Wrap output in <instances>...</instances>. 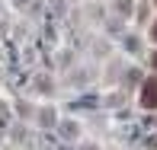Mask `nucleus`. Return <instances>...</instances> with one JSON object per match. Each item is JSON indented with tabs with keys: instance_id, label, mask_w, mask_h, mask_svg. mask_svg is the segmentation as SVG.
<instances>
[{
	"instance_id": "4",
	"label": "nucleus",
	"mask_w": 157,
	"mask_h": 150,
	"mask_svg": "<svg viewBox=\"0 0 157 150\" xmlns=\"http://www.w3.org/2000/svg\"><path fill=\"white\" fill-rule=\"evenodd\" d=\"M154 3H157V0H154Z\"/></svg>"
},
{
	"instance_id": "3",
	"label": "nucleus",
	"mask_w": 157,
	"mask_h": 150,
	"mask_svg": "<svg viewBox=\"0 0 157 150\" xmlns=\"http://www.w3.org/2000/svg\"><path fill=\"white\" fill-rule=\"evenodd\" d=\"M154 38H157V26H154Z\"/></svg>"
},
{
	"instance_id": "2",
	"label": "nucleus",
	"mask_w": 157,
	"mask_h": 150,
	"mask_svg": "<svg viewBox=\"0 0 157 150\" xmlns=\"http://www.w3.org/2000/svg\"><path fill=\"white\" fill-rule=\"evenodd\" d=\"M154 67H157V54H154Z\"/></svg>"
},
{
	"instance_id": "1",
	"label": "nucleus",
	"mask_w": 157,
	"mask_h": 150,
	"mask_svg": "<svg viewBox=\"0 0 157 150\" xmlns=\"http://www.w3.org/2000/svg\"><path fill=\"white\" fill-rule=\"evenodd\" d=\"M141 105H144V109H157V77H151V80L141 86Z\"/></svg>"
}]
</instances>
